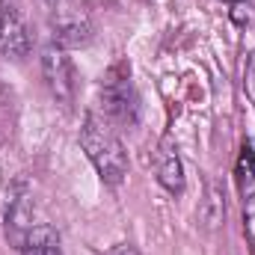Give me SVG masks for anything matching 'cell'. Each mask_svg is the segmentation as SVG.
<instances>
[{
	"label": "cell",
	"instance_id": "1",
	"mask_svg": "<svg viewBox=\"0 0 255 255\" xmlns=\"http://www.w3.org/2000/svg\"><path fill=\"white\" fill-rule=\"evenodd\" d=\"M80 148L86 151V157L92 160V166H95V172L101 175L104 184H110V187L122 184V178L128 172V151L122 145V139L116 136V128L110 125L104 116L89 113L83 119Z\"/></svg>",
	"mask_w": 255,
	"mask_h": 255
},
{
	"label": "cell",
	"instance_id": "2",
	"mask_svg": "<svg viewBox=\"0 0 255 255\" xmlns=\"http://www.w3.org/2000/svg\"><path fill=\"white\" fill-rule=\"evenodd\" d=\"M101 116L110 125H136L139 119V98L125 63L113 65L101 83Z\"/></svg>",
	"mask_w": 255,
	"mask_h": 255
},
{
	"label": "cell",
	"instance_id": "3",
	"mask_svg": "<svg viewBox=\"0 0 255 255\" xmlns=\"http://www.w3.org/2000/svg\"><path fill=\"white\" fill-rule=\"evenodd\" d=\"M3 226L6 238L15 250L24 247L27 235L33 232V196L24 181H18L12 190L6 193V208H3Z\"/></svg>",
	"mask_w": 255,
	"mask_h": 255
},
{
	"label": "cell",
	"instance_id": "4",
	"mask_svg": "<svg viewBox=\"0 0 255 255\" xmlns=\"http://www.w3.org/2000/svg\"><path fill=\"white\" fill-rule=\"evenodd\" d=\"M42 74H45L51 92H54L60 101H71L74 74H71V63H68V57H65L63 48H57V45L45 48V54H42Z\"/></svg>",
	"mask_w": 255,
	"mask_h": 255
},
{
	"label": "cell",
	"instance_id": "5",
	"mask_svg": "<svg viewBox=\"0 0 255 255\" xmlns=\"http://www.w3.org/2000/svg\"><path fill=\"white\" fill-rule=\"evenodd\" d=\"M154 172H157V181L163 190L184 193V163L178 157V148H175V139L172 136H163L157 151H154Z\"/></svg>",
	"mask_w": 255,
	"mask_h": 255
},
{
	"label": "cell",
	"instance_id": "6",
	"mask_svg": "<svg viewBox=\"0 0 255 255\" xmlns=\"http://www.w3.org/2000/svg\"><path fill=\"white\" fill-rule=\"evenodd\" d=\"M33 48L30 33L24 27V21L18 18V12H12L9 6H0V54L3 57H27Z\"/></svg>",
	"mask_w": 255,
	"mask_h": 255
},
{
	"label": "cell",
	"instance_id": "7",
	"mask_svg": "<svg viewBox=\"0 0 255 255\" xmlns=\"http://www.w3.org/2000/svg\"><path fill=\"white\" fill-rule=\"evenodd\" d=\"M89 42V24L86 18H60L54 24V45L57 48H77Z\"/></svg>",
	"mask_w": 255,
	"mask_h": 255
},
{
	"label": "cell",
	"instance_id": "8",
	"mask_svg": "<svg viewBox=\"0 0 255 255\" xmlns=\"http://www.w3.org/2000/svg\"><path fill=\"white\" fill-rule=\"evenodd\" d=\"M21 255H60V235L51 226H33L21 247Z\"/></svg>",
	"mask_w": 255,
	"mask_h": 255
},
{
	"label": "cell",
	"instance_id": "9",
	"mask_svg": "<svg viewBox=\"0 0 255 255\" xmlns=\"http://www.w3.org/2000/svg\"><path fill=\"white\" fill-rule=\"evenodd\" d=\"M235 178H238V190L241 196H255V148L253 142L247 139L241 154H238V163H235Z\"/></svg>",
	"mask_w": 255,
	"mask_h": 255
},
{
	"label": "cell",
	"instance_id": "10",
	"mask_svg": "<svg viewBox=\"0 0 255 255\" xmlns=\"http://www.w3.org/2000/svg\"><path fill=\"white\" fill-rule=\"evenodd\" d=\"M244 229H247V235H250V241L255 247V196L244 199Z\"/></svg>",
	"mask_w": 255,
	"mask_h": 255
},
{
	"label": "cell",
	"instance_id": "11",
	"mask_svg": "<svg viewBox=\"0 0 255 255\" xmlns=\"http://www.w3.org/2000/svg\"><path fill=\"white\" fill-rule=\"evenodd\" d=\"M247 92H250V98H253V104H255V57L247 65Z\"/></svg>",
	"mask_w": 255,
	"mask_h": 255
},
{
	"label": "cell",
	"instance_id": "12",
	"mask_svg": "<svg viewBox=\"0 0 255 255\" xmlns=\"http://www.w3.org/2000/svg\"><path fill=\"white\" fill-rule=\"evenodd\" d=\"M110 255H139V250H136L133 244H122V247H116Z\"/></svg>",
	"mask_w": 255,
	"mask_h": 255
},
{
	"label": "cell",
	"instance_id": "13",
	"mask_svg": "<svg viewBox=\"0 0 255 255\" xmlns=\"http://www.w3.org/2000/svg\"><path fill=\"white\" fill-rule=\"evenodd\" d=\"M226 3H238V0H226Z\"/></svg>",
	"mask_w": 255,
	"mask_h": 255
}]
</instances>
